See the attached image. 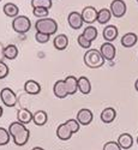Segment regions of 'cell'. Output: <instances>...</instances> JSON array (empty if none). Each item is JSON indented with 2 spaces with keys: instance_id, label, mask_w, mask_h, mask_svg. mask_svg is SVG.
Listing matches in <instances>:
<instances>
[{
  "instance_id": "f546056e",
  "label": "cell",
  "mask_w": 138,
  "mask_h": 150,
  "mask_svg": "<svg viewBox=\"0 0 138 150\" xmlns=\"http://www.w3.org/2000/svg\"><path fill=\"white\" fill-rule=\"evenodd\" d=\"M65 124L69 126V129L71 130L72 133H77L79 131V122L76 120V119H69L67 121H65Z\"/></svg>"
},
{
  "instance_id": "8d00e7d4",
  "label": "cell",
  "mask_w": 138,
  "mask_h": 150,
  "mask_svg": "<svg viewBox=\"0 0 138 150\" xmlns=\"http://www.w3.org/2000/svg\"><path fill=\"white\" fill-rule=\"evenodd\" d=\"M134 89H136V90L138 91V79H137V81L134 82Z\"/></svg>"
},
{
  "instance_id": "5bb4252c",
  "label": "cell",
  "mask_w": 138,
  "mask_h": 150,
  "mask_svg": "<svg viewBox=\"0 0 138 150\" xmlns=\"http://www.w3.org/2000/svg\"><path fill=\"white\" fill-rule=\"evenodd\" d=\"M72 132L69 129V126L64 122V124H60L58 129H57V137L60 141H69L71 137H72Z\"/></svg>"
},
{
  "instance_id": "9a60e30c",
  "label": "cell",
  "mask_w": 138,
  "mask_h": 150,
  "mask_svg": "<svg viewBox=\"0 0 138 150\" xmlns=\"http://www.w3.org/2000/svg\"><path fill=\"white\" fill-rule=\"evenodd\" d=\"M118 144L121 148V150H127L133 145V138L130 133H122L118 138Z\"/></svg>"
},
{
  "instance_id": "f1b7e54d",
  "label": "cell",
  "mask_w": 138,
  "mask_h": 150,
  "mask_svg": "<svg viewBox=\"0 0 138 150\" xmlns=\"http://www.w3.org/2000/svg\"><path fill=\"white\" fill-rule=\"evenodd\" d=\"M33 15H34L35 17H37L39 19H41V18H47V16L49 15V10L42 8V7H36V8H33Z\"/></svg>"
},
{
  "instance_id": "5b68a950",
  "label": "cell",
  "mask_w": 138,
  "mask_h": 150,
  "mask_svg": "<svg viewBox=\"0 0 138 150\" xmlns=\"http://www.w3.org/2000/svg\"><path fill=\"white\" fill-rule=\"evenodd\" d=\"M0 98L6 107H15L17 105V95L10 88H4L0 91Z\"/></svg>"
},
{
  "instance_id": "52a82bcc",
  "label": "cell",
  "mask_w": 138,
  "mask_h": 150,
  "mask_svg": "<svg viewBox=\"0 0 138 150\" xmlns=\"http://www.w3.org/2000/svg\"><path fill=\"white\" fill-rule=\"evenodd\" d=\"M100 53L102 54L105 60L108 61H113L117 54V49L114 47V45H112V42H105L100 47Z\"/></svg>"
},
{
  "instance_id": "f35d334b",
  "label": "cell",
  "mask_w": 138,
  "mask_h": 150,
  "mask_svg": "<svg viewBox=\"0 0 138 150\" xmlns=\"http://www.w3.org/2000/svg\"><path fill=\"white\" fill-rule=\"evenodd\" d=\"M137 144H138V137H137Z\"/></svg>"
},
{
  "instance_id": "ba28073f",
  "label": "cell",
  "mask_w": 138,
  "mask_h": 150,
  "mask_svg": "<svg viewBox=\"0 0 138 150\" xmlns=\"http://www.w3.org/2000/svg\"><path fill=\"white\" fill-rule=\"evenodd\" d=\"M82 15V18H83V22L89 24V25H91V24L94 22L97 21V10L94 7V6H86L83 8V11L81 12Z\"/></svg>"
},
{
  "instance_id": "cb8c5ba5",
  "label": "cell",
  "mask_w": 138,
  "mask_h": 150,
  "mask_svg": "<svg viewBox=\"0 0 138 150\" xmlns=\"http://www.w3.org/2000/svg\"><path fill=\"white\" fill-rule=\"evenodd\" d=\"M4 58L8 60H15L18 57V48L15 45H7L4 47Z\"/></svg>"
},
{
  "instance_id": "2e32d148",
  "label": "cell",
  "mask_w": 138,
  "mask_h": 150,
  "mask_svg": "<svg viewBox=\"0 0 138 150\" xmlns=\"http://www.w3.org/2000/svg\"><path fill=\"white\" fill-rule=\"evenodd\" d=\"M102 35L106 42H113L118 37V28L115 25H107L103 29Z\"/></svg>"
},
{
  "instance_id": "d590c367",
  "label": "cell",
  "mask_w": 138,
  "mask_h": 150,
  "mask_svg": "<svg viewBox=\"0 0 138 150\" xmlns=\"http://www.w3.org/2000/svg\"><path fill=\"white\" fill-rule=\"evenodd\" d=\"M31 150H45L43 148H41V146H35V148H33Z\"/></svg>"
},
{
  "instance_id": "ffe728a7",
  "label": "cell",
  "mask_w": 138,
  "mask_h": 150,
  "mask_svg": "<svg viewBox=\"0 0 138 150\" xmlns=\"http://www.w3.org/2000/svg\"><path fill=\"white\" fill-rule=\"evenodd\" d=\"M53 93L58 98H65L69 94L66 90V86H65V82L64 81H58L55 82L54 86H53Z\"/></svg>"
},
{
  "instance_id": "d4e9b609",
  "label": "cell",
  "mask_w": 138,
  "mask_h": 150,
  "mask_svg": "<svg viewBox=\"0 0 138 150\" xmlns=\"http://www.w3.org/2000/svg\"><path fill=\"white\" fill-rule=\"evenodd\" d=\"M112 18V13H110V10L108 8H101L100 11H97V22L100 24H102V25H105V24H107Z\"/></svg>"
},
{
  "instance_id": "8992f818",
  "label": "cell",
  "mask_w": 138,
  "mask_h": 150,
  "mask_svg": "<svg viewBox=\"0 0 138 150\" xmlns=\"http://www.w3.org/2000/svg\"><path fill=\"white\" fill-rule=\"evenodd\" d=\"M110 13L112 16H114L117 18H121L125 16L127 11V6L125 4L124 0H113L110 3Z\"/></svg>"
},
{
  "instance_id": "44dd1931",
  "label": "cell",
  "mask_w": 138,
  "mask_h": 150,
  "mask_svg": "<svg viewBox=\"0 0 138 150\" xmlns=\"http://www.w3.org/2000/svg\"><path fill=\"white\" fill-rule=\"evenodd\" d=\"M78 90L83 95L90 94V91H91V83H90V81L86 77L82 76V77L78 78Z\"/></svg>"
},
{
  "instance_id": "6da1fadb",
  "label": "cell",
  "mask_w": 138,
  "mask_h": 150,
  "mask_svg": "<svg viewBox=\"0 0 138 150\" xmlns=\"http://www.w3.org/2000/svg\"><path fill=\"white\" fill-rule=\"evenodd\" d=\"M8 133L12 137L15 144L18 146H23L29 142L30 138V131L25 127V125H23L18 121L11 122L8 126Z\"/></svg>"
},
{
  "instance_id": "484cf974",
  "label": "cell",
  "mask_w": 138,
  "mask_h": 150,
  "mask_svg": "<svg viewBox=\"0 0 138 150\" xmlns=\"http://www.w3.org/2000/svg\"><path fill=\"white\" fill-rule=\"evenodd\" d=\"M86 40H89L90 42L95 41L97 39V29L93 25H88L84 30H83V34H82Z\"/></svg>"
},
{
  "instance_id": "3957f363",
  "label": "cell",
  "mask_w": 138,
  "mask_h": 150,
  "mask_svg": "<svg viewBox=\"0 0 138 150\" xmlns=\"http://www.w3.org/2000/svg\"><path fill=\"white\" fill-rule=\"evenodd\" d=\"M36 33L47 34V35H54L58 31V23L52 18H41L37 19L35 23Z\"/></svg>"
},
{
  "instance_id": "603a6c76",
  "label": "cell",
  "mask_w": 138,
  "mask_h": 150,
  "mask_svg": "<svg viewBox=\"0 0 138 150\" xmlns=\"http://www.w3.org/2000/svg\"><path fill=\"white\" fill-rule=\"evenodd\" d=\"M3 11L4 13L7 16V17H11V18H16L19 13V8L16 4H12V3H7L4 5L3 7Z\"/></svg>"
},
{
  "instance_id": "ac0fdd59",
  "label": "cell",
  "mask_w": 138,
  "mask_h": 150,
  "mask_svg": "<svg viewBox=\"0 0 138 150\" xmlns=\"http://www.w3.org/2000/svg\"><path fill=\"white\" fill-rule=\"evenodd\" d=\"M138 41V36L134 34V33H127V34H125L122 37H121V45L125 47V48H131L133 47Z\"/></svg>"
},
{
  "instance_id": "4dcf8cb0",
  "label": "cell",
  "mask_w": 138,
  "mask_h": 150,
  "mask_svg": "<svg viewBox=\"0 0 138 150\" xmlns=\"http://www.w3.org/2000/svg\"><path fill=\"white\" fill-rule=\"evenodd\" d=\"M49 39H51V36L47 35V34H41V33H36L35 34V40L39 43H41V45L47 43L49 41Z\"/></svg>"
},
{
  "instance_id": "4fadbf2b",
  "label": "cell",
  "mask_w": 138,
  "mask_h": 150,
  "mask_svg": "<svg viewBox=\"0 0 138 150\" xmlns=\"http://www.w3.org/2000/svg\"><path fill=\"white\" fill-rule=\"evenodd\" d=\"M24 91L29 95H37V94L41 93V85L36 81L29 79L25 82V84H24Z\"/></svg>"
},
{
  "instance_id": "e0dca14e",
  "label": "cell",
  "mask_w": 138,
  "mask_h": 150,
  "mask_svg": "<svg viewBox=\"0 0 138 150\" xmlns=\"http://www.w3.org/2000/svg\"><path fill=\"white\" fill-rule=\"evenodd\" d=\"M53 45L58 51H64V49H66L69 46V37L64 34L57 35L53 40Z\"/></svg>"
},
{
  "instance_id": "7402d4cb",
  "label": "cell",
  "mask_w": 138,
  "mask_h": 150,
  "mask_svg": "<svg viewBox=\"0 0 138 150\" xmlns=\"http://www.w3.org/2000/svg\"><path fill=\"white\" fill-rule=\"evenodd\" d=\"M47 120H48V115L45 110H37L35 113H33V121L37 126H43V125H46Z\"/></svg>"
},
{
  "instance_id": "e575fe53",
  "label": "cell",
  "mask_w": 138,
  "mask_h": 150,
  "mask_svg": "<svg viewBox=\"0 0 138 150\" xmlns=\"http://www.w3.org/2000/svg\"><path fill=\"white\" fill-rule=\"evenodd\" d=\"M3 52H4V47H3V45H1V43H0V60H1V58L4 57Z\"/></svg>"
},
{
  "instance_id": "4316f807",
  "label": "cell",
  "mask_w": 138,
  "mask_h": 150,
  "mask_svg": "<svg viewBox=\"0 0 138 150\" xmlns=\"http://www.w3.org/2000/svg\"><path fill=\"white\" fill-rule=\"evenodd\" d=\"M31 6L33 8L42 7V8L51 10L53 6V3H52V0H31Z\"/></svg>"
},
{
  "instance_id": "83f0119b",
  "label": "cell",
  "mask_w": 138,
  "mask_h": 150,
  "mask_svg": "<svg viewBox=\"0 0 138 150\" xmlns=\"http://www.w3.org/2000/svg\"><path fill=\"white\" fill-rule=\"evenodd\" d=\"M10 139H11V136L8 133V130H6L4 127H0V146L8 144Z\"/></svg>"
},
{
  "instance_id": "7a4b0ae2",
  "label": "cell",
  "mask_w": 138,
  "mask_h": 150,
  "mask_svg": "<svg viewBox=\"0 0 138 150\" xmlns=\"http://www.w3.org/2000/svg\"><path fill=\"white\" fill-rule=\"evenodd\" d=\"M83 60L84 64L90 69H98L105 64V59L102 54L100 53L98 49H94V48L88 49L83 57Z\"/></svg>"
},
{
  "instance_id": "d6a6232c",
  "label": "cell",
  "mask_w": 138,
  "mask_h": 150,
  "mask_svg": "<svg viewBox=\"0 0 138 150\" xmlns=\"http://www.w3.org/2000/svg\"><path fill=\"white\" fill-rule=\"evenodd\" d=\"M77 42H78V45H79L82 48H85V49H89L90 46H91V42H90L89 40H86L83 35H79V36H78Z\"/></svg>"
},
{
  "instance_id": "d6986e66",
  "label": "cell",
  "mask_w": 138,
  "mask_h": 150,
  "mask_svg": "<svg viewBox=\"0 0 138 150\" xmlns=\"http://www.w3.org/2000/svg\"><path fill=\"white\" fill-rule=\"evenodd\" d=\"M33 120V113L27 109V108H21L18 110V113H17V121L23 124V125H25V124H29Z\"/></svg>"
},
{
  "instance_id": "1f68e13d",
  "label": "cell",
  "mask_w": 138,
  "mask_h": 150,
  "mask_svg": "<svg viewBox=\"0 0 138 150\" xmlns=\"http://www.w3.org/2000/svg\"><path fill=\"white\" fill-rule=\"evenodd\" d=\"M8 76V66L3 60H0V79H4Z\"/></svg>"
},
{
  "instance_id": "60d3db41",
  "label": "cell",
  "mask_w": 138,
  "mask_h": 150,
  "mask_svg": "<svg viewBox=\"0 0 138 150\" xmlns=\"http://www.w3.org/2000/svg\"><path fill=\"white\" fill-rule=\"evenodd\" d=\"M0 1H1V0H0Z\"/></svg>"
},
{
  "instance_id": "74e56055",
  "label": "cell",
  "mask_w": 138,
  "mask_h": 150,
  "mask_svg": "<svg viewBox=\"0 0 138 150\" xmlns=\"http://www.w3.org/2000/svg\"><path fill=\"white\" fill-rule=\"evenodd\" d=\"M3 113H4V109H3V107H1V106H0V118L3 117Z\"/></svg>"
},
{
  "instance_id": "836d02e7",
  "label": "cell",
  "mask_w": 138,
  "mask_h": 150,
  "mask_svg": "<svg viewBox=\"0 0 138 150\" xmlns=\"http://www.w3.org/2000/svg\"><path fill=\"white\" fill-rule=\"evenodd\" d=\"M102 150H121V148L119 146L118 142L115 141H109L107 142L105 145H103V149Z\"/></svg>"
},
{
  "instance_id": "ab89813d",
  "label": "cell",
  "mask_w": 138,
  "mask_h": 150,
  "mask_svg": "<svg viewBox=\"0 0 138 150\" xmlns=\"http://www.w3.org/2000/svg\"><path fill=\"white\" fill-rule=\"evenodd\" d=\"M137 4H138V0H137Z\"/></svg>"
},
{
  "instance_id": "9c48e42d",
  "label": "cell",
  "mask_w": 138,
  "mask_h": 150,
  "mask_svg": "<svg viewBox=\"0 0 138 150\" xmlns=\"http://www.w3.org/2000/svg\"><path fill=\"white\" fill-rule=\"evenodd\" d=\"M67 22H69V25L73 30H79L83 27V24H84L82 15L79 13V12H76V11L70 12V15L67 17Z\"/></svg>"
},
{
  "instance_id": "277c9868",
  "label": "cell",
  "mask_w": 138,
  "mask_h": 150,
  "mask_svg": "<svg viewBox=\"0 0 138 150\" xmlns=\"http://www.w3.org/2000/svg\"><path fill=\"white\" fill-rule=\"evenodd\" d=\"M12 29L18 34H27L31 29V22L27 16H17L12 21Z\"/></svg>"
},
{
  "instance_id": "30bf717a",
  "label": "cell",
  "mask_w": 138,
  "mask_h": 150,
  "mask_svg": "<svg viewBox=\"0 0 138 150\" xmlns=\"http://www.w3.org/2000/svg\"><path fill=\"white\" fill-rule=\"evenodd\" d=\"M93 119H94L93 112L90 109H88V108L79 109L78 113H77V118H76V120L79 122V125H84V126H86V125H90Z\"/></svg>"
},
{
  "instance_id": "7c38bea8",
  "label": "cell",
  "mask_w": 138,
  "mask_h": 150,
  "mask_svg": "<svg viewBox=\"0 0 138 150\" xmlns=\"http://www.w3.org/2000/svg\"><path fill=\"white\" fill-rule=\"evenodd\" d=\"M100 118H101L102 122L110 124V122L114 121L115 118H117V110L114 108H112V107H107V108H105L101 112V115H100Z\"/></svg>"
},
{
  "instance_id": "8fae6325",
  "label": "cell",
  "mask_w": 138,
  "mask_h": 150,
  "mask_svg": "<svg viewBox=\"0 0 138 150\" xmlns=\"http://www.w3.org/2000/svg\"><path fill=\"white\" fill-rule=\"evenodd\" d=\"M64 82L69 95H73L78 91V78H76L74 76H67Z\"/></svg>"
}]
</instances>
